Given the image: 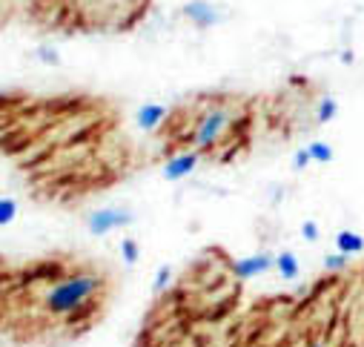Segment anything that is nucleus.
Here are the masks:
<instances>
[{"instance_id":"nucleus-1","label":"nucleus","mask_w":364,"mask_h":347,"mask_svg":"<svg viewBox=\"0 0 364 347\" xmlns=\"http://www.w3.org/2000/svg\"><path fill=\"white\" fill-rule=\"evenodd\" d=\"M107 287V279L92 270V267H83V270H72L66 276H60L46 293H43V313L52 319H77L83 316L95 301H101Z\"/></svg>"},{"instance_id":"nucleus-2","label":"nucleus","mask_w":364,"mask_h":347,"mask_svg":"<svg viewBox=\"0 0 364 347\" xmlns=\"http://www.w3.org/2000/svg\"><path fill=\"white\" fill-rule=\"evenodd\" d=\"M235 124H238V112H235L232 107H227V104H213V107H207L204 112H198V118H196V124H193L187 141H190L193 149H198V152L207 155V152H213L218 144L227 141V135L235 129Z\"/></svg>"},{"instance_id":"nucleus-3","label":"nucleus","mask_w":364,"mask_h":347,"mask_svg":"<svg viewBox=\"0 0 364 347\" xmlns=\"http://www.w3.org/2000/svg\"><path fill=\"white\" fill-rule=\"evenodd\" d=\"M135 224V213L129 207H98L86 215V230L95 238H104L115 230H127Z\"/></svg>"},{"instance_id":"nucleus-4","label":"nucleus","mask_w":364,"mask_h":347,"mask_svg":"<svg viewBox=\"0 0 364 347\" xmlns=\"http://www.w3.org/2000/svg\"><path fill=\"white\" fill-rule=\"evenodd\" d=\"M201 158H204V152H198V149H178V152H172V155L164 161V166H161L164 181L178 184V181L190 178L193 172L198 169Z\"/></svg>"},{"instance_id":"nucleus-5","label":"nucleus","mask_w":364,"mask_h":347,"mask_svg":"<svg viewBox=\"0 0 364 347\" xmlns=\"http://www.w3.org/2000/svg\"><path fill=\"white\" fill-rule=\"evenodd\" d=\"M276 267V255L272 252H250V255H241L230 265V273L238 279V282H250V279H258L264 273H269Z\"/></svg>"},{"instance_id":"nucleus-6","label":"nucleus","mask_w":364,"mask_h":347,"mask_svg":"<svg viewBox=\"0 0 364 347\" xmlns=\"http://www.w3.org/2000/svg\"><path fill=\"white\" fill-rule=\"evenodd\" d=\"M181 18L190 21L198 29H213L221 23V9L213 0H190V4L181 6Z\"/></svg>"},{"instance_id":"nucleus-7","label":"nucleus","mask_w":364,"mask_h":347,"mask_svg":"<svg viewBox=\"0 0 364 347\" xmlns=\"http://www.w3.org/2000/svg\"><path fill=\"white\" fill-rule=\"evenodd\" d=\"M166 118H169V110L164 104H144L135 110V127L141 132H155L158 127H164Z\"/></svg>"},{"instance_id":"nucleus-8","label":"nucleus","mask_w":364,"mask_h":347,"mask_svg":"<svg viewBox=\"0 0 364 347\" xmlns=\"http://www.w3.org/2000/svg\"><path fill=\"white\" fill-rule=\"evenodd\" d=\"M276 273H279L282 279H287V282H293V279H299V276H301V265H299L296 252L282 250V252L276 255Z\"/></svg>"},{"instance_id":"nucleus-9","label":"nucleus","mask_w":364,"mask_h":347,"mask_svg":"<svg viewBox=\"0 0 364 347\" xmlns=\"http://www.w3.org/2000/svg\"><path fill=\"white\" fill-rule=\"evenodd\" d=\"M336 250L353 258V255L364 252V238L358 233H353V230H338L336 233Z\"/></svg>"},{"instance_id":"nucleus-10","label":"nucleus","mask_w":364,"mask_h":347,"mask_svg":"<svg viewBox=\"0 0 364 347\" xmlns=\"http://www.w3.org/2000/svg\"><path fill=\"white\" fill-rule=\"evenodd\" d=\"M338 115V101L333 95H321L318 104H316V124L324 127V124H333Z\"/></svg>"},{"instance_id":"nucleus-11","label":"nucleus","mask_w":364,"mask_h":347,"mask_svg":"<svg viewBox=\"0 0 364 347\" xmlns=\"http://www.w3.org/2000/svg\"><path fill=\"white\" fill-rule=\"evenodd\" d=\"M18 213H21L18 198H12V196H0V230L9 227V224H15Z\"/></svg>"},{"instance_id":"nucleus-12","label":"nucleus","mask_w":364,"mask_h":347,"mask_svg":"<svg viewBox=\"0 0 364 347\" xmlns=\"http://www.w3.org/2000/svg\"><path fill=\"white\" fill-rule=\"evenodd\" d=\"M321 267L327 270V273H344L347 267H350V255H344V252H324V258H321Z\"/></svg>"},{"instance_id":"nucleus-13","label":"nucleus","mask_w":364,"mask_h":347,"mask_svg":"<svg viewBox=\"0 0 364 347\" xmlns=\"http://www.w3.org/2000/svg\"><path fill=\"white\" fill-rule=\"evenodd\" d=\"M307 149H310V155H313V164H330L333 158H336V152H333V146L327 144V141H310L307 144Z\"/></svg>"},{"instance_id":"nucleus-14","label":"nucleus","mask_w":364,"mask_h":347,"mask_svg":"<svg viewBox=\"0 0 364 347\" xmlns=\"http://www.w3.org/2000/svg\"><path fill=\"white\" fill-rule=\"evenodd\" d=\"M172 265H164L158 273H155V279H152V296H161V293H166V287H169V282H172Z\"/></svg>"},{"instance_id":"nucleus-15","label":"nucleus","mask_w":364,"mask_h":347,"mask_svg":"<svg viewBox=\"0 0 364 347\" xmlns=\"http://www.w3.org/2000/svg\"><path fill=\"white\" fill-rule=\"evenodd\" d=\"M121 255H124V265H129V267H132V265L138 262V258H141V247H138V241L127 235V238L121 241Z\"/></svg>"},{"instance_id":"nucleus-16","label":"nucleus","mask_w":364,"mask_h":347,"mask_svg":"<svg viewBox=\"0 0 364 347\" xmlns=\"http://www.w3.org/2000/svg\"><path fill=\"white\" fill-rule=\"evenodd\" d=\"M310 164H313L310 149H307V146H299V149L293 152V169H296V172H301V169H307Z\"/></svg>"},{"instance_id":"nucleus-17","label":"nucleus","mask_w":364,"mask_h":347,"mask_svg":"<svg viewBox=\"0 0 364 347\" xmlns=\"http://www.w3.org/2000/svg\"><path fill=\"white\" fill-rule=\"evenodd\" d=\"M301 238H304L307 244H316V241L321 238V230H318V224H316L313 218H307V221L301 224Z\"/></svg>"},{"instance_id":"nucleus-18","label":"nucleus","mask_w":364,"mask_h":347,"mask_svg":"<svg viewBox=\"0 0 364 347\" xmlns=\"http://www.w3.org/2000/svg\"><path fill=\"white\" fill-rule=\"evenodd\" d=\"M35 55H38V60H43V63H52V66H58V63H60V55H58L55 49H49V46H41Z\"/></svg>"},{"instance_id":"nucleus-19","label":"nucleus","mask_w":364,"mask_h":347,"mask_svg":"<svg viewBox=\"0 0 364 347\" xmlns=\"http://www.w3.org/2000/svg\"><path fill=\"white\" fill-rule=\"evenodd\" d=\"M307 347H327V344H324V341H318V338H316V341H310V344H307Z\"/></svg>"}]
</instances>
